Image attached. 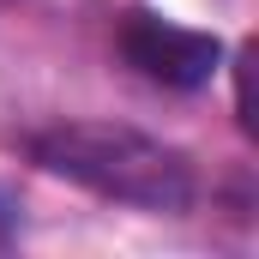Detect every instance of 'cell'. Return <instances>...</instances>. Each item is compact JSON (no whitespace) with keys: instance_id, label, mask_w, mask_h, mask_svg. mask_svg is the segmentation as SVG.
<instances>
[{"instance_id":"1","label":"cell","mask_w":259,"mask_h":259,"mask_svg":"<svg viewBox=\"0 0 259 259\" xmlns=\"http://www.w3.org/2000/svg\"><path fill=\"white\" fill-rule=\"evenodd\" d=\"M30 157L72 187L139 211H187L193 205V163L187 151L151 139L121 121H61L30 139Z\"/></svg>"},{"instance_id":"2","label":"cell","mask_w":259,"mask_h":259,"mask_svg":"<svg viewBox=\"0 0 259 259\" xmlns=\"http://www.w3.org/2000/svg\"><path fill=\"white\" fill-rule=\"evenodd\" d=\"M121 55H127L151 84H169V91H193L217 72V36L205 30H187L175 18H157L145 6H133L121 18Z\"/></svg>"}]
</instances>
